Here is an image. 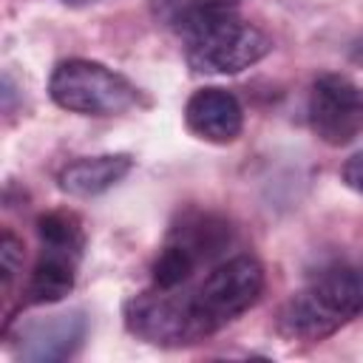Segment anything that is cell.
<instances>
[{
    "instance_id": "cell-3",
    "label": "cell",
    "mask_w": 363,
    "mask_h": 363,
    "mask_svg": "<svg viewBox=\"0 0 363 363\" xmlns=\"http://www.w3.org/2000/svg\"><path fill=\"white\" fill-rule=\"evenodd\" d=\"M48 94L62 111L79 116H116L139 102V91L128 77L79 57L54 65Z\"/></svg>"
},
{
    "instance_id": "cell-6",
    "label": "cell",
    "mask_w": 363,
    "mask_h": 363,
    "mask_svg": "<svg viewBox=\"0 0 363 363\" xmlns=\"http://www.w3.org/2000/svg\"><path fill=\"white\" fill-rule=\"evenodd\" d=\"M125 326L153 346H190L204 340V329L190 301V284L176 289L150 286L125 303Z\"/></svg>"
},
{
    "instance_id": "cell-7",
    "label": "cell",
    "mask_w": 363,
    "mask_h": 363,
    "mask_svg": "<svg viewBox=\"0 0 363 363\" xmlns=\"http://www.w3.org/2000/svg\"><path fill=\"white\" fill-rule=\"evenodd\" d=\"M306 119L312 133L332 145H349L363 136V88L343 74H320L306 99Z\"/></svg>"
},
{
    "instance_id": "cell-11",
    "label": "cell",
    "mask_w": 363,
    "mask_h": 363,
    "mask_svg": "<svg viewBox=\"0 0 363 363\" xmlns=\"http://www.w3.org/2000/svg\"><path fill=\"white\" fill-rule=\"evenodd\" d=\"M241 0H153V14L173 31H179L182 26L207 17V14H218V11H235Z\"/></svg>"
},
{
    "instance_id": "cell-5",
    "label": "cell",
    "mask_w": 363,
    "mask_h": 363,
    "mask_svg": "<svg viewBox=\"0 0 363 363\" xmlns=\"http://www.w3.org/2000/svg\"><path fill=\"white\" fill-rule=\"evenodd\" d=\"M264 292V267L252 255H233L221 258L207 269V275L190 286V301L196 318L210 337L250 306L258 303Z\"/></svg>"
},
{
    "instance_id": "cell-8",
    "label": "cell",
    "mask_w": 363,
    "mask_h": 363,
    "mask_svg": "<svg viewBox=\"0 0 363 363\" xmlns=\"http://www.w3.org/2000/svg\"><path fill=\"white\" fill-rule=\"evenodd\" d=\"M85 337L82 312H54L43 318L23 320L14 332L17 354L34 363H54L71 357Z\"/></svg>"
},
{
    "instance_id": "cell-10",
    "label": "cell",
    "mask_w": 363,
    "mask_h": 363,
    "mask_svg": "<svg viewBox=\"0 0 363 363\" xmlns=\"http://www.w3.org/2000/svg\"><path fill=\"white\" fill-rule=\"evenodd\" d=\"M133 167V159L125 153H102V156H85L77 162H68L57 173V184L62 193L77 199H91L113 184H119Z\"/></svg>"
},
{
    "instance_id": "cell-12",
    "label": "cell",
    "mask_w": 363,
    "mask_h": 363,
    "mask_svg": "<svg viewBox=\"0 0 363 363\" xmlns=\"http://www.w3.org/2000/svg\"><path fill=\"white\" fill-rule=\"evenodd\" d=\"M20 255H23L20 241H17L11 233H3V241H0V272H3V289H9V286H11L14 272H17V267H20Z\"/></svg>"
},
{
    "instance_id": "cell-9",
    "label": "cell",
    "mask_w": 363,
    "mask_h": 363,
    "mask_svg": "<svg viewBox=\"0 0 363 363\" xmlns=\"http://www.w3.org/2000/svg\"><path fill=\"white\" fill-rule=\"evenodd\" d=\"M184 125L193 136L213 142V145H227L241 136L244 128V108L238 96L227 88L207 85L199 88L187 105H184Z\"/></svg>"
},
{
    "instance_id": "cell-14",
    "label": "cell",
    "mask_w": 363,
    "mask_h": 363,
    "mask_svg": "<svg viewBox=\"0 0 363 363\" xmlns=\"http://www.w3.org/2000/svg\"><path fill=\"white\" fill-rule=\"evenodd\" d=\"M352 60L363 65V34H360V37H357V40L352 43Z\"/></svg>"
},
{
    "instance_id": "cell-4",
    "label": "cell",
    "mask_w": 363,
    "mask_h": 363,
    "mask_svg": "<svg viewBox=\"0 0 363 363\" xmlns=\"http://www.w3.org/2000/svg\"><path fill=\"white\" fill-rule=\"evenodd\" d=\"M40 255L28 275V303H57L77 284V267L82 258L85 235L74 213L54 210L37 218Z\"/></svg>"
},
{
    "instance_id": "cell-1",
    "label": "cell",
    "mask_w": 363,
    "mask_h": 363,
    "mask_svg": "<svg viewBox=\"0 0 363 363\" xmlns=\"http://www.w3.org/2000/svg\"><path fill=\"white\" fill-rule=\"evenodd\" d=\"M363 312V264L320 267L278 312V332L289 340H323Z\"/></svg>"
},
{
    "instance_id": "cell-15",
    "label": "cell",
    "mask_w": 363,
    "mask_h": 363,
    "mask_svg": "<svg viewBox=\"0 0 363 363\" xmlns=\"http://www.w3.org/2000/svg\"><path fill=\"white\" fill-rule=\"evenodd\" d=\"M60 3H65L71 9H79V6H91V3H99V0H60Z\"/></svg>"
},
{
    "instance_id": "cell-2",
    "label": "cell",
    "mask_w": 363,
    "mask_h": 363,
    "mask_svg": "<svg viewBox=\"0 0 363 363\" xmlns=\"http://www.w3.org/2000/svg\"><path fill=\"white\" fill-rule=\"evenodd\" d=\"M176 34L184 43L187 65L199 74H238L272 51V40L235 11L199 17Z\"/></svg>"
},
{
    "instance_id": "cell-13",
    "label": "cell",
    "mask_w": 363,
    "mask_h": 363,
    "mask_svg": "<svg viewBox=\"0 0 363 363\" xmlns=\"http://www.w3.org/2000/svg\"><path fill=\"white\" fill-rule=\"evenodd\" d=\"M340 179H343V184L349 190H354V193L363 196V150H357L354 156L346 159V164L340 170Z\"/></svg>"
}]
</instances>
